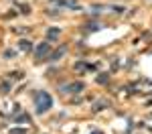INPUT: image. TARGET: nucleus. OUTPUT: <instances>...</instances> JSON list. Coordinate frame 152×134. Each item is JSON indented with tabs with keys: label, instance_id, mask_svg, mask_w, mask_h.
Masks as SVG:
<instances>
[{
	"label": "nucleus",
	"instance_id": "5",
	"mask_svg": "<svg viewBox=\"0 0 152 134\" xmlns=\"http://www.w3.org/2000/svg\"><path fill=\"white\" fill-rule=\"evenodd\" d=\"M18 47H20L22 51H31V43H29V41H20V43H18Z\"/></svg>",
	"mask_w": 152,
	"mask_h": 134
},
{
	"label": "nucleus",
	"instance_id": "4",
	"mask_svg": "<svg viewBox=\"0 0 152 134\" xmlns=\"http://www.w3.org/2000/svg\"><path fill=\"white\" fill-rule=\"evenodd\" d=\"M65 51H67V47H61V49H59L57 53H53V55H51V59L55 61V59H59V57H63V55H65Z\"/></svg>",
	"mask_w": 152,
	"mask_h": 134
},
{
	"label": "nucleus",
	"instance_id": "3",
	"mask_svg": "<svg viewBox=\"0 0 152 134\" xmlns=\"http://www.w3.org/2000/svg\"><path fill=\"white\" fill-rule=\"evenodd\" d=\"M47 37H49V41H53V39H57V37H59V29H49V33H47Z\"/></svg>",
	"mask_w": 152,
	"mask_h": 134
},
{
	"label": "nucleus",
	"instance_id": "2",
	"mask_svg": "<svg viewBox=\"0 0 152 134\" xmlns=\"http://www.w3.org/2000/svg\"><path fill=\"white\" fill-rule=\"evenodd\" d=\"M47 53H49V45H47V43H41V45L37 47V51H35V55H37L39 59L47 57Z\"/></svg>",
	"mask_w": 152,
	"mask_h": 134
},
{
	"label": "nucleus",
	"instance_id": "1",
	"mask_svg": "<svg viewBox=\"0 0 152 134\" xmlns=\"http://www.w3.org/2000/svg\"><path fill=\"white\" fill-rule=\"evenodd\" d=\"M53 106V100H51V95L47 93V91H39L37 93V102H35V108H37L39 114H45L49 108Z\"/></svg>",
	"mask_w": 152,
	"mask_h": 134
},
{
	"label": "nucleus",
	"instance_id": "7",
	"mask_svg": "<svg viewBox=\"0 0 152 134\" xmlns=\"http://www.w3.org/2000/svg\"><path fill=\"white\" fill-rule=\"evenodd\" d=\"M12 134H27V130H25V128H22V130H20V128H14Z\"/></svg>",
	"mask_w": 152,
	"mask_h": 134
},
{
	"label": "nucleus",
	"instance_id": "6",
	"mask_svg": "<svg viewBox=\"0 0 152 134\" xmlns=\"http://www.w3.org/2000/svg\"><path fill=\"white\" fill-rule=\"evenodd\" d=\"M106 81H108V75H99L97 77V83H106Z\"/></svg>",
	"mask_w": 152,
	"mask_h": 134
}]
</instances>
